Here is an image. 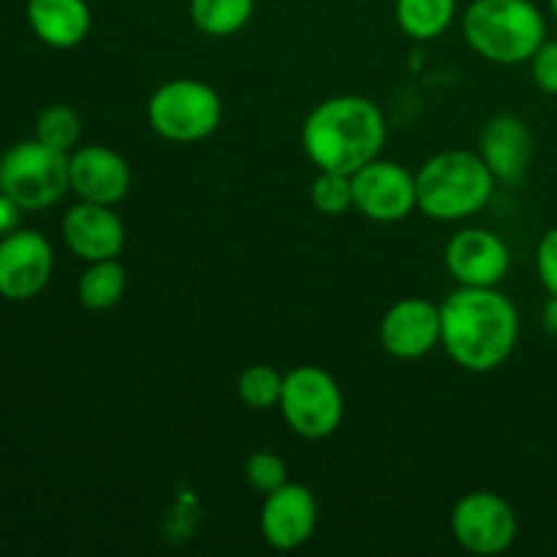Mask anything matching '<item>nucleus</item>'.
Segmentation results:
<instances>
[{"mask_svg": "<svg viewBox=\"0 0 557 557\" xmlns=\"http://www.w3.org/2000/svg\"><path fill=\"white\" fill-rule=\"evenodd\" d=\"M520 313L498 286H460L441 302V346L457 368L493 373L515 354Z\"/></svg>", "mask_w": 557, "mask_h": 557, "instance_id": "1", "label": "nucleus"}, {"mask_svg": "<svg viewBox=\"0 0 557 557\" xmlns=\"http://www.w3.org/2000/svg\"><path fill=\"white\" fill-rule=\"evenodd\" d=\"M520 522L506 498L490 490L462 495L451 509L455 542L471 555H500L515 544Z\"/></svg>", "mask_w": 557, "mask_h": 557, "instance_id": "8", "label": "nucleus"}, {"mask_svg": "<svg viewBox=\"0 0 557 557\" xmlns=\"http://www.w3.org/2000/svg\"><path fill=\"white\" fill-rule=\"evenodd\" d=\"M542 324L549 335H557V297H549L542 310Z\"/></svg>", "mask_w": 557, "mask_h": 557, "instance_id": "28", "label": "nucleus"}, {"mask_svg": "<svg viewBox=\"0 0 557 557\" xmlns=\"http://www.w3.org/2000/svg\"><path fill=\"white\" fill-rule=\"evenodd\" d=\"M36 139L52 147V150L71 156L82 141L79 112L71 107H63V103H54V107L44 109L36 120Z\"/></svg>", "mask_w": 557, "mask_h": 557, "instance_id": "22", "label": "nucleus"}, {"mask_svg": "<svg viewBox=\"0 0 557 557\" xmlns=\"http://www.w3.org/2000/svg\"><path fill=\"white\" fill-rule=\"evenodd\" d=\"M310 199L321 215H346L348 210H354L351 174L319 172V177L313 180V188H310Z\"/></svg>", "mask_w": 557, "mask_h": 557, "instance_id": "23", "label": "nucleus"}, {"mask_svg": "<svg viewBox=\"0 0 557 557\" xmlns=\"http://www.w3.org/2000/svg\"><path fill=\"white\" fill-rule=\"evenodd\" d=\"M381 346L389 357L413 362L441 346V305L424 297H406L392 305L379 326Z\"/></svg>", "mask_w": 557, "mask_h": 557, "instance_id": "11", "label": "nucleus"}, {"mask_svg": "<svg viewBox=\"0 0 557 557\" xmlns=\"http://www.w3.org/2000/svg\"><path fill=\"white\" fill-rule=\"evenodd\" d=\"M457 0H395V16L400 30L413 41H433L451 27Z\"/></svg>", "mask_w": 557, "mask_h": 557, "instance_id": "19", "label": "nucleus"}, {"mask_svg": "<svg viewBox=\"0 0 557 557\" xmlns=\"http://www.w3.org/2000/svg\"><path fill=\"white\" fill-rule=\"evenodd\" d=\"M533 82L549 96H557V41H544L531 58Z\"/></svg>", "mask_w": 557, "mask_h": 557, "instance_id": "26", "label": "nucleus"}, {"mask_svg": "<svg viewBox=\"0 0 557 557\" xmlns=\"http://www.w3.org/2000/svg\"><path fill=\"white\" fill-rule=\"evenodd\" d=\"M384 141V112L364 96L326 98L302 123V150L319 172H359L381 158Z\"/></svg>", "mask_w": 557, "mask_h": 557, "instance_id": "2", "label": "nucleus"}, {"mask_svg": "<svg viewBox=\"0 0 557 557\" xmlns=\"http://www.w3.org/2000/svg\"><path fill=\"white\" fill-rule=\"evenodd\" d=\"M462 36L479 58L520 65L547 41V20L533 0H473L462 14Z\"/></svg>", "mask_w": 557, "mask_h": 557, "instance_id": "3", "label": "nucleus"}, {"mask_svg": "<svg viewBox=\"0 0 557 557\" xmlns=\"http://www.w3.org/2000/svg\"><path fill=\"white\" fill-rule=\"evenodd\" d=\"M476 152L498 183L515 185L531 166L533 134L517 114H495L482 128Z\"/></svg>", "mask_w": 557, "mask_h": 557, "instance_id": "16", "label": "nucleus"}, {"mask_svg": "<svg viewBox=\"0 0 557 557\" xmlns=\"http://www.w3.org/2000/svg\"><path fill=\"white\" fill-rule=\"evenodd\" d=\"M256 0H190V20L205 36H237L250 22Z\"/></svg>", "mask_w": 557, "mask_h": 557, "instance_id": "20", "label": "nucleus"}, {"mask_svg": "<svg viewBox=\"0 0 557 557\" xmlns=\"http://www.w3.org/2000/svg\"><path fill=\"white\" fill-rule=\"evenodd\" d=\"M444 261L460 286L493 288L509 275L511 253L504 237L490 228H462L446 243Z\"/></svg>", "mask_w": 557, "mask_h": 557, "instance_id": "12", "label": "nucleus"}, {"mask_svg": "<svg viewBox=\"0 0 557 557\" xmlns=\"http://www.w3.org/2000/svg\"><path fill=\"white\" fill-rule=\"evenodd\" d=\"M223 101L215 87L201 79L180 76L163 82L147 101V120L161 139L174 145H194L218 131Z\"/></svg>", "mask_w": 557, "mask_h": 557, "instance_id": "5", "label": "nucleus"}, {"mask_svg": "<svg viewBox=\"0 0 557 557\" xmlns=\"http://www.w3.org/2000/svg\"><path fill=\"white\" fill-rule=\"evenodd\" d=\"M65 245L82 261L120 259L125 250V223L112 207L79 201L63 215Z\"/></svg>", "mask_w": 557, "mask_h": 557, "instance_id": "15", "label": "nucleus"}, {"mask_svg": "<svg viewBox=\"0 0 557 557\" xmlns=\"http://www.w3.org/2000/svg\"><path fill=\"white\" fill-rule=\"evenodd\" d=\"M498 180L473 150H444L417 172V210L433 221H462L487 207Z\"/></svg>", "mask_w": 557, "mask_h": 557, "instance_id": "4", "label": "nucleus"}, {"mask_svg": "<svg viewBox=\"0 0 557 557\" xmlns=\"http://www.w3.org/2000/svg\"><path fill=\"white\" fill-rule=\"evenodd\" d=\"M549 9H553V14H555V20H557V0H549Z\"/></svg>", "mask_w": 557, "mask_h": 557, "instance_id": "29", "label": "nucleus"}, {"mask_svg": "<svg viewBox=\"0 0 557 557\" xmlns=\"http://www.w3.org/2000/svg\"><path fill=\"white\" fill-rule=\"evenodd\" d=\"M277 408L294 433L308 441H321L337 433L346 413V400L341 384L324 368L302 364L286 373Z\"/></svg>", "mask_w": 557, "mask_h": 557, "instance_id": "7", "label": "nucleus"}, {"mask_svg": "<svg viewBox=\"0 0 557 557\" xmlns=\"http://www.w3.org/2000/svg\"><path fill=\"white\" fill-rule=\"evenodd\" d=\"M354 210L375 223H397L417 210V174L403 163L375 158L351 174Z\"/></svg>", "mask_w": 557, "mask_h": 557, "instance_id": "9", "label": "nucleus"}, {"mask_svg": "<svg viewBox=\"0 0 557 557\" xmlns=\"http://www.w3.org/2000/svg\"><path fill=\"white\" fill-rule=\"evenodd\" d=\"M0 190L22 210H47L71 190L69 156L38 139L16 141L0 158Z\"/></svg>", "mask_w": 557, "mask_h": 557, "instance_id": "6", "label": "nucleus"}, {"mask_svg": "<svg viewBox=\"0 0 557 557\" xmlns=\"http://www.w3.org/2000/svg\"><path fill=\"white\" fill-rule=\"evenodd\" d=\"M536 272L549 297H557V226L549 228L539 243Z\"/></svg>", "mask_w": 557, "mask_h": 557, "instance_id": "25", "label": "nucleus"}, {"mask_svg": "<svg viewBox=\"0 0 557 557\" xmlns=\"http://www.w3.org/2000/svg\"><path fill=\"white\" fill-rule=\"evenodd\" d=\"M27 22L38 41L52 49H74L90 36L87 0H27Z\"/></svg>", "mask_w": 557, "mask_h": 557, "instance_id": "17", "label": "nucleus"}, {"mask_svg": "<svg viewBox=\"0 0 557 557\" xmlns=\"http://www.w3.org/2000/svg\"><path fill=\"white\" fill-rule=\"evenodd\" d=\"M245 479H248L253 493L270 495L288 482L286 462L275 451H256L245 462Z\"/></svg>", "mask_w": 557, "mask_h": 557, "instance_id": "24", "label": "nucleus"}, {"mask_svg": "<svg viewBox=\"0 0 557 557\" xmlns=\"http://www.w3.org/2000/svg\"><path fill=\"white\" fill-rule=\"evenodd\" d=\"M20 218H22V207L16 205L11 196H5L3 190H0V237L14 232V228H20Z\"/></svg>", "mask_w": 557, "mask_h": 557, "instance_id": "27", "label": "nucleus"}, {"mask_svg": "<svg viewBox=\"0 0 557 557\" xmlns=\"http://www.w3.org/2000/svg\"><path fill=\"white\" fill-rule=\"evenodd\" d=\"M283 381H286V375L272 364H250L239 375L237 395L253 411H272V408L281 406Z\"/></svg>", "mask_w": 557, "mask_h": 557, "instance_id": "21", "label": "nucleus"}, {"mask_svg": "<svg viewBox=\"0 0 557 557\" xmlns=\"http://www.w3.org/2000/svg\"><path fill=\"white\" fill-rule=\"evenodd\" d=\"M69 183L79 201L114 207L128 196L131 166L107 145H79L69 156Z\"/></svg>", "mask_w": 557, "mask_h": 557, "instance_id": "14", "label": "nucleus"}, {"mask_svg": "<svg viewBox=\"0 0 557 557\" xmlns=\"http://www.w3.org/2000/svg\"><path fill=\"white\" fill-rule=\"evenodd\" d=\"M54 253L44 234L14 228L0 237V297L27 302L52 281Z\"/></svg>", "mask_w": 557, "mask_h": 557, "instance_id": "10", "label": "nucleus"}, {"mask_svg": "<svg viewBox=\"0 0 557 557\" xmlns=\"http://www.w3.org/2000/svg\"><path fill=\"white\" fill-rule=\"evenodd\" d=\"M315 522H319V504L305 484L286 482L275 493L264 495L259 525L270 547L294 553L310 542Z\"/></svg>", "mask_w": 557, "mask_h": 557, "instance_id": "13", "label": "nucleus"}, {"mask_svg": "<svg viewBox=\"0 0 557 557\" xmlns=\"http://www.w3.org/2000/svg\"><path fill=\"white\" fill-rule=\"evenodd\" d=\"M125 288H128V272H125L123 261H90V267L79 277L76 297H79L82 308L101 313V310L114 308L125 297Z\"/></svg>", "mask_w": 557, "mask_h": 557, "instance_id": "18", "label": "nucleus"}]
</instances>
